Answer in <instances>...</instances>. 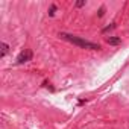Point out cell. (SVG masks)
<instances>
[{"instance_id": "6da1fadb", "label": "cell", "mask_w": 129, "mask_h": 129, "mask_svg": "<svg viewBox=\"0 0 129 129\" xmlns=\"http://www.w3.org/2000/svg\"><path fill=\"white\" fill-rule=\"evenodd\" d=\"M59 37H61L62 40H67V41H70V43H73V44H76V46H79V47H84V49H91V50H97V49H100V46H99V44L90 43V41H87V40H82V38H79V37H75V35H69V34H59Z\"/></svg>"}, {"instance_id": "7a4b0ae2", "label": "cell", "mask_w": 129, "mask_h": 129, "mask_svg": "<svg viewBox=\"0 0 129 129\" xmlns=\"http://www.w3.org/2000/svg\"><path fill=\"white\" fill-rule=\"evenodd\" d=\"M32 59V50L30 49H24L20 55H18V58H17V62H20V64H23V62H27V61H30Z\"/></svg>"}, {"instance_id": "3957f363", "label": "cell", "mask_w": 129, "mask_h": 129, "mask_svg": "<svg viewBox=\"0 0 129 129\" xmlns=\"http://www.w3.org/2000/svg\"><path fill=\"white\" fill-rule=\"evenodd\" d=\"M106 43H108V44H120V38L109 37V38H106Z\"/></svg>"}, {"instance_id": "277c9868", "label": "cell", "mask_w": 129, "mask_h": 129, "mask_svg": "<svg viewBox=\"0 0 129 129\" xmlns=\"http://www.w3.org/2000/svg\"><path fill=\"white\" fill-rule=\"evenodd\" d=\"M6 52H8V46L6 44H2V56H5Z\"/></svg>"}]
</instances>
